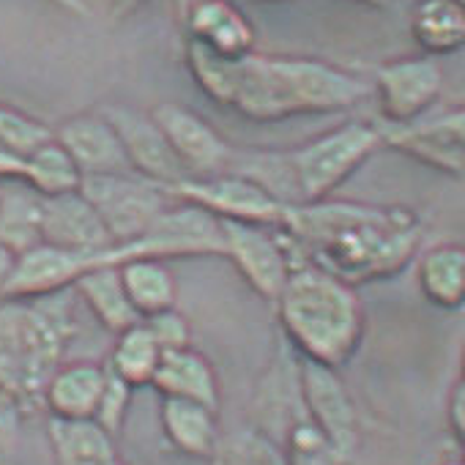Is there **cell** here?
<instances>
[{
	"label": "cell",
	"mask_w": 465,
	"mask_h": 465,
	"mask_svg": "<svg viewBox=\"0 0 465 465\" xmlns=\"http://www.w3.org/2000/svg\"><path fill=\"white\" fill-rule=\"evenodd\" d=\"M183 61L211 102L255 124L345 113L372 94L364 77L318 58L252 53L232 61L186 42Z\"/></svg>",
	"instance_id": "cell-1"
},
{
	"label": "cell",
	"mask_w": 465,
	"mask_h": 465,
	"mask_svg": "<svg viewBox=\"0 0 465 465\" xmlns=\"http://www.w3.org/2000/svg\"><path fill=\"white\" fill-rule=\"evenodd\" d=\"M280 232L293 266H318L356 288L408 269L421 252L424 224L408 205L323 200L291 205Z\"/></svg>",
	"instance_id": "cell-2"
},
{
	"label": "cell",
	"mask_w": 465,
	"mask_h": 465,
	"mask_svg": "<svg viewBox=\"0 0 465 465\" xmlns=\"http://www.w3.org/2000/svg\"><path fill=\"white\" fill-rule=\"evenodd\" d=\"M282 340L304 361L342 370L364 340V304L353 285L299 263L274 302Z\"/></svg>",
	"instance_id": "cell-3"
},
{
	"label": "cell",
	"mask_w": 465,
	"mask_h": 465,
	"mask_svg": "<svg viewBox=\"0 0 465 465\" xmlns=\"http://www.w3.org/2000/svg\"><path fill=\"white\" fill-rule=\"evenodd\" d=\"M74 304V288L31 302H0V389L28 413L42 408L47 381L66 361L77 334Z\"/></svg>",
	"instance_id": "cell-4"
},
{
	"label": "cell",
	"mask_w": 465,
	"mask_h": 465,
	"mask_svg": "<svg viewBox=\"0 0 465 465\" xmlns=\"http://www.w3.org/2000/svg\"><path fill=\"white\" fill-rule=\"evenodd\" d=\"M383 148L378 124L348 121L285 153L296 205L323 203Z\"/></svg>",
	"instance_id": "cell-5"
},
{
	"label": "cell",
	"mask_w": 465,
	"mask_h": 465,
	"mask_svg": "<svg viewBox=\"0 0 465 465\" xmlns=\"http://www.w3.org/2000/svg\"><path fill=\"white\" fill-rule=\"evenodd\" d=\"M80 192L99 211L113 244H132L175 203L167 186L145 181L134 173L83 178Z\"/></svg>",
	"instance_id": "cell-6"
},
{
	"label": "cell",
	"mask_w": 465,
	"mask_h": 465,
	"mask_svg": "<svg viewBox=\"0 0 465 465\" xmlns=\"http://www.w3.org/2000/svg\"><path fill=\"white\" fill-rule=\"evenodd\" d=\"M170 194L181 203H192L219 222H244L261 227H282L288 208L277 200L266 186L242 175L236 170H227L211 178H186L170 186Z\"/></svg>",
	"instance_id": "cell-7"
},
{
	"label": "cell",
	"mask_w": 465,
	"mask_h": 465,
	"mask_svg": "<svg viewBox=\"0 0 465 465\" xmlns=\"http://www.w3.org/2000/svg\"><path fill=\"white\" fill-rule=\"evenodd\" d=\"M222 222L208 211L175 200L151 227L143 239L132 244H115V261L129 258H222Z\"/></svg>",
	"instance_id": "cell-8"
},
{
	"label": "cell",
	"mask_w": 465,
	"mask_h": 465,
	"mask_svg": "<svg viewBox=\"0 0 465 465\" xmlns=\"http://www.w3.org/2000/svg\"><path fill=\"white\" fill-rule=\"evenodd\" d=\"M222 258L236 266L244 282L274 304L293 272V255L277 227L222 222Z\"/></svg>",
	"instance_id": "cell-9"
},
{
	"label": "cell",
	"mask_w": 465,
	"mask_h": 465,
	"mask_svg": "<svg viewBox=\"0 0 465 465\" xmlns=\"http://www.w3.org/2000/svg\"><path fill=\"white\" fill-rule=\"evenodd\" d=\"M443 91V69L435 58L411 55L386 61L375 69L372 94L383 126H408L421 121Z\"/></svg>",
	"instance_id": "cell-10"
},
{
	"label": "cell",
	"mask_w": 465,
	"mask_h": 465,
	"mask_svg": "<svg viewBox=\"0 0 465 465\" xmlns=\"http://www.w3.org/2000/svg\"><path fill=\"white\" fill-rule=\"evenodd\" d=\"M299 378H302V402L307 419L329 438V443L342 457L353 462L361 440L359 411L353 405L348 386L340 378V370L299 359Z\"/></svg>",
	"instance_id": "cell-11"
},
{
	"label": "cell",
	"mask_w": 465,
	"mask_h": 465,
	"mask_svg": "<svg viewBox=\"0 0 465 465\" xmlns=\"http://www.w3.org/2000/svg\"><path fill=\"white\" fill-rule=\"evenodd\" d=\"M99 266H118L115 247L99 255H80V252L50 247V244H39L17 255L15 274L4 296H0V302H31V299H45L53 293L72 291L83 274Z\"/></svg>",
	"instance_id": "cell-12"
},
{
	"label": "cell",
	"mask_w": 465,
	"mask_h": 465,
	"mask_svg": "<svg viewBox=\"0 0 465 465\" xmlns=\"http://www.w3.org/2000/svg\"><path fill=\"white\" fill-rule=\"evenodd\" d=\"M378 129L386 148H394L397 153H405L443 175H465V104L408 126L378 124Z\"/></svg>",
	"instance_id": "cell-13"
},
{
	"label": "cell",
	"mask_w": 465,
	"mask_h": 465,
	"mask_svg": "<svg viewBox=\"0 0 465 465\" xmlns=\"http://www.w3.org/2000/svg\"><path fill=\"white\" fill-rule=\"evenodd\" d=\"M151 118L167 137L189 178H211L230 170L236 148L194 110L175 102H162L151 110Z\"/></svg>",
	"instance_id": "cell-14"
},
{
	"label": "cell",
	"mask_w": 465,
	"mask_h": 465,
	"mask_svg": "<svg viewBox=\"0 0 465 465\" xmlns=\"http://www.w3.org/2000/svg\"><path fill=\"white\" fill-rule=\"evenodd\" d=\"M99 113L113 124L134 175L167 189L189 178L151 113H140L126 104H107Z\"/></svg>",
	"instance_id": "cell-15"
},
{
	"label": "cell",
	"mask_w": 465,
	"mask_h": 465,
	"mask_svg": "<svg viewBox=\"0 0 465 465\" xmlns=\"http://www.w3.org/2000/svg\"><path fill=\"white\" fill-rule=\"evenodd\" d=\"M304 416L307 413H304V402H302L299 356L280 337L277 353H274L269 370L261 375L255 394H252V427L282 446L291 427L296 421H302Z\"/></svg>",
	"instance_id": "cell-16"
},
{
	"label": "cell",
	"mask_w": 465,
	"mask_h": 465,
	"mask_svg": "<svg viewBox=\"0 0 465 465\" xmlns=\"http://www.w3.org/2000/svg\"><path fill=\"white\" fill-rule=\"evenodd\" d=\"M186 42L219 55V58H247L258 53V34L250 17L232 0H189Z\"/></svg>",
	"instance_id": "cell-17"
},
{
	"label": "cell",
	"mask_w": 465,
	"mask_h": 465,
	"mask_svg": "<svg viewBox=\"0 0 465 465\" xmlns=\"http://www.w3.org/2000/svg\"><path fill=\"white\" fill-rule=\"evenodd\" d=\"M53 137L72 156L83 178L132 173L113 124L96 113H77L53 129Z\"/></svg>",
	"instance_id": "cell-18"
},
{
	"label": "cell",
	"mask_w": 465,
	"mask_h": 465,
	"mask_svg": "<svg viewBox=\"0 0 465 465\" xmlns=\"http://www.w3.org/2000/svg\"><path fill=\"white\" fill-rule=\"evenodd\" d=\"M42 244L80 255H99L115 247L99 211L88 203V197L80 189L72 194L45 200Z\"/></svg>",
	"instance_id": "cell-19"
},
{
	"label": "cell",
	"mask_w": 465,
	"mask_h": 465,
	"mask_svg": "<svg viewBox=\"0 0 465 465\" xmlns=\"http://www.w3.org/2000/svg\"><path fill=\"white\" fill-rule=\"evenodd\" d=\"M104 383H107L104 364L88 359L64 361L42 391V408L50 413V419L94 421Z\"/></svg>",
	"instance_id": "cell-20"
},
{
	"label": "cell",
	"mask_w": 465,
	"mask_h": 465,
	"mask_svg": "<svg viewBox=\"0 0 465 465\" xmlns=\"http://www.w3.org/2000/svg\"><path fill=\"white\" fill-rule=\"evenodd\" d=\"M151 386L162 397L189 400V402H200V405L219 411V400H222L219 375L213 364L197 348L164 351Z\"/></svg>",
	"instance_id": "cell-21"
},
{
	"label": "cell",
	"mask_w": 465,
	"mask_h": 465,
	"mask_svg": "<svg viewBox=\"0 0 465 465\" xmlns=\"http://www.w3.org/2000/svg\"><path fill=\"white\" fill-rule=\"evenodd\" d=\"M416 282L424 302L440 312L465 310V244L440 242L416 255Z\"/></svg>",
	"instance_id": "cell-22"
},
{
	"label": "cell",
	"mask_w": 465,
	"mask_h": 465,
	"mask_svg": "<svg viewBox=\"0 0 465 465\" xmlns=\"http://www.w3.org/2000/svg\"><path fill=\"white\" fill-rule=\"evenodd\" d=\"M159 421L167 443L194 460H211L219 446V411L189 402V400H173L162 397L159 405Z\"/></svg>",
	"instance_id": "cell-23"
},
{
	"label": "cell",
	"mask_w": 465,
	"mask_h": 465,
	"mask_svg": "<svg viewBox=\"0 0 465 465\" xmlns=\"http://www.w3.org/2000/svg\"><path fill=\"white\" fill-rule=\"evenodd\" d=\"M411 36L427 58H446L465 47V9L457 0H416Z\"/></svg>",
	"instance_id": "cell-24"
},
{
	"label": "cell",
	"mask_w": 465,
	"mask_h": 465,
	"mask_svg": "<svg viewBox=\"0 0 465 465\" xmlns=\"http://www.w3.org/2000/svg\"><path fill=\"white\" fill-rule=\"evenodd\" d=\"M45 197L25 181L12 178L0 186V244L23 255L42 244Z\"/></svg>",
	"instance_id": "cell-25"
},
{
	"label": "cell",
	"mask_w": 465,
	"mask_h": 465,
	"mask_svg": "<svg viewBox=\"0 0 465 465\" xmlns=\"http://www.w3.org/2000/svg\"><path fill=\"white\" fill-rule=\"evenodd\" d=\"M74 293H77V302H83L85 310L94 315V321L110 334H121L129 326L140 323V315L134 312L124 291L118 266L91 269L88 274L77 280Z\"/></svg>",
	"instance_id": "cell-26"
},
{
	"label": "cell",
	"mask_w": 465,
	"mask_h": 465,
	"mask_svg": "<svg viewBox=\"0 0 465 465\" xmlns=\"http://www.w3.org/2000/svg\"><path fill=\"white\" fill-rule=\"evenodd\" d=\"M118 274H121L124 291L129 296V304L134 307L140 321L175 307L178 285L164 261L129 258V261L118 263Z\"/></svg>",
	"instance_id": "cell-27"
},
{
	"label": "cell",
	"mask_w": 465,
	"mask_h": 465,
	"mask_svg": "<svg viewBox=\"0 0 465 465\" xmlns=\"http://www.w3.org/2000/svg\"><path fill=\"white\" fill-rule=\"evenodd\" d=\"M47 438L55 465H110L118 460L115 438L96 421L47 419Z\"/></svg>",
	"instance_id": "cell-28"
},
{
	"label": "cell",
	"mask_w": 465,
	"mask_h": 465,
	"mask_svg": "<svg viewBox=\"0 0 465 465\" xmlns=\"http://www.w3.org/2000/svg\"><path fill=\"white\" fill-rule=\"evenodd\" d=\"M159 359H162V348L156 345V340L140 321V323L129 326L126 331L115 334V342H113V351H110L104 367L115 378L129 383L132 389H143V386H151Z\"/></svg>",
	"instance_id": "cell-29"
},
{
	"label": "cell",
	"mask_w": 465,
	"mask_h": 465,
	"mask_svg": "<svg viewBox=\"0 0 465 465\" xmlns=\"http://www.w3.org/2000/svg\"><path fill=\"white\" fill-rule=\"evenodd\" d=\"M20 181H25L34 192L47 197L72 194L83 186V173L72 162V156L61 148V143L53 137L50 143L39 145L34 153L23 159Z\"/></svg>",
	"instance_id": "cell-30"
},
{
	"label": "cell",
	"mask_w": 465,
	"mask_h": 465,
	"mask_svg": "<svg viewBox=\"0 0 465 465\" xmlns=\"http://www.w3.org/2000/svg\"><path fill=\"white\" fill-rule=\"evenodd\" d=\"M213 465H288L285 449L255 427L219 438Z\"/></svg>",
	"instance_id": "cell-31"
},
{
	"label": "cell",
	"mask_w": 465,
	"mask_h": 465,
	"mask_svg": "<svg viewBox=\"0 0 465 465\" xmlns=\"http://www.w3.org/2000/svg\"><path fill=\"white\" fill-rule=\"evenodd\" d=\"M282 449L288 465H353L329 443V438L307 416L291 427L282 440Z\"/></svg>",
	"instance_id": "cell-32"
},
{
	"label": "cell",
	"mask_w": 465,
	"mask_h": 465,
	"mask_svg": "<svg viewBox=\"0 0 465 465\" xmlns=\"http://www.w3.org/2000/svg\"><path fill=\"white\" fill-rule=\"evenodd\" d=\"M50 140H53V126L12 104H0V148L25 159L28 153H34L39 145Z\"/></svg>",
	"instance_id": "cell-33"
},
{
	"label": "cell",
	"mask_w": 465,
	"mask_h": 465,
	"mask_svg": "<svg viewBox=\"0 0 465 465\" xmlns=\"http://www.w3.org/2000/svg\"><path fill=\"white\" fill-rule=\"evenodd\" d=\"M132 394L134 389L129 383H124L121 378H115L110 370H107V383H104V391H102V400H99V408L94 413V421L113 438L121 435L126 419H129V411H132Z\"/></svg>",
	"instance_id": "cell-34"
},
{
	"label": "cell",
	"mask_w": 465,
	"mask_h": 465,
	"mask_svg": "<svg viewBox=\"0 0 465 465\" xmlns=\"http://www.w3.org/2000/svg\"><path fill=\"white\" fill-rule=\"evenodd\" d=\"M28 411L25 405L0 389V465H12L17 451H20V440H23V421H25Z\"/></svg>",
	"instance_id": "cell-35"
},
{
	"label": "cell",
	"mask_w": 465,
	"mask_h": 465,
	"mask_svg": "<svg viewBox=\"0 0 465 465\" xmlns=\"http://www.w3.org/2000/svg\"><path fill=\"white\" fill-rule=\"evenodd\" d=\"M145 329L151 331V337L156 340V345L164 351H181V348H192V326L189 321L173 307V310H164L159 315H151L143 321Z\"/></svg>",
	"instance_id": "cell-36"
},
{
	"label": "cell",
	"mask_w": 465,
	"mask_h": 465,
	"mask_svg": "<svg viewBox=\"0 0 465 465\" xmlns=\"http://www.w3.org/2000/svg\"><path fill=\"white\" fill-rule=\"evenodd\" d=\"M446 421H449V432L457 440L460 449H465V381L460 378L446 400Z\"/></svg>",
	"instance_id": "cell-37"
},
{
	"label": "cell",
	"mask_w": 465,
	"mask_h": 465,
	"mask_svg": "<svg viewBox=\"0 0 465 465\" xmlns=\"http://www.w3.org/2000/svg\"><path fill=\"white\" fill-rule=\"evenodd\" d=\"M145 4H148V0H113V6H110V23L118 25V23L129 20Z\"/></svg>",
	"instance_id": "cell-38"
},
{
	"label": "cell",
	"mask_w": 465,
	"mask_h": 465,
	"mask_svg": "<svg viewBox=\"0 0 465 465\" xmlns=\"http://www.w3.org/2000/svg\"><path fill=\"white\" fill-rule=\"evenodd\" d=\"M15 266H17V255L9 247L0 244V296H4V291H6V285H9V280L15 274Z\"/></svg>",
	"instance_id": "cell-39"
},
{
	"label": "cell",
	"mask_w": 465,
	"mask_h": 465,
	"mask_svg": "<svg viewBox=\"0 0 465 465\" xmlns=\"http://www.w3.org/2000/svg\"><path fill=\"white\" fill-rule=\"evenodd\" d=\"M53 4H55V6H61L64 12L77 15V17H88V15H91V9H88L85 0H53Z\"/></svg>",
	"instance_id": "cell-40"
},
{
	"label": "cell",
	"mask_w": 465,
	"mask_h": 465,
	"mask_svg": "<svg viewBox=\"0 0 465 465\" xmlns=\"http://www.w3.org/2000/svg\"><path fill=\"white\" fill-rule=\"evenodd\" d=\"M351 4H359V6H367V9H378V12H383V9L394 6V0H351Z\"/></svg>",
	"instance_id": "cell-41"
},
{
	"label": "cell",
	"mask_w": 465,
	"mask_h": 465,
	"mask_svg": "<svg viewBox=\"0 0 465 465\" xmlns=\"http://www.w3.org/2000/svg\"><path fill=\"white\" fill-rule=\"evenodd\" d=\"M440 465H465V460L457 457V460H446V462H440Z\"/></svg>",
	"instance_id": "cell-42"
},
{
	"label": "cell",
	"mask_w": 465,
	"mask_h": 465,
	"mask_svg": "<svg viewBox=\"0 0 465 465\" xmlns=\"http://www.w3.org/2000/svg\"><path fill=\"white\" fill-rule=\"evenodd\" d=\"M460 378L465 381V351H462V372H460Z\"/></svg>",
	"instance_id": "cell-43"
},
{
	"label": "cell",
	"mask_w": 465,
	"mask_h": 465,
	"mask_svg": "<svg viewBox=\"0 0 465 465\" xmlns=\"http://www.w3.org/2000/svg\"><path fill=\"white\" fill-rule=\"evenodd\" d=\"M110 465H126V462H124V460H121V457H118V460H113V462H110Z\"/></svg>",
	"instance_id": "cell-44"
},
{
	"label": "cell",
	"mask_w": 465,
	"mask_h": 465,
	"mask_svg": "<svg viewBox=\"0 0 465 465\" xmlns=\"http://www.w3.org/2000/svg\"><path fill=\"white\" fill-rule=\"evenodd\" d=\"M457 4H460V6H462V9H465V0H457Z\"/></svg>",
	"instance_id": "cell-45"
},
{
	"label": "cell",
	"mask_w": 465,
	"mask_h": 465,
	"mask_svg": "<svg viewBox=\"0 0 465 465\" xmlns=\"http://www.w3.org/2000/svg\"><path fill=\"white\" fill-rule=\"evenodd\" d=\"M462 460H465V449H462Z\"/></svg>",
	"instance_id": "cell-46"
},
{
	"label": "cell",
	"mask_w": 465,
	"mask_h": 465,
	"mask_svg": "<svg viewBox=\"0 0 465 465\" xmlns=\"http://www.w3.org/2000/svg\"><path fill=\"white\" fill-rule=\"evenodd\" d=\"M0 186H4V181H0Z\"/></svg>",
	"instance_id": "cell-47"
}]
</instances>
